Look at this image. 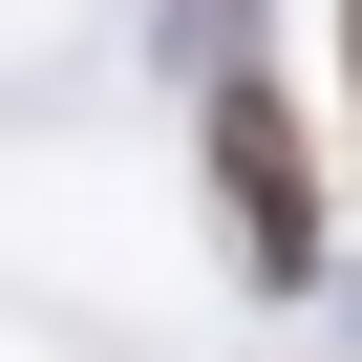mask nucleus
I'll use <instances>...</instances> for the list:
<instances>
[{
	"mask_svg": "<svg viewBox=\"0 0 362 362\" xmlns=\"http://www.w3.org/2000/svg\"><path fill=\"white\" fill-rule=\"evenodd\" d=\"M192 170H214L235 277H256V298H320L341 214H320V128H298V86H277V64H192Z\"/></svg>",
	"mask_w": 362,
	"mask_h": 362,
	"instance_id": "nucleus-1",
	"label": "nucleus"
},
{
	"mask_svg": "<svg viewBox=\"0 0 362 362\" xmlns=\"http://www.w3.org/2000/svg\"><path fill=\"white\" fill-rule=\"evenodd\" d=\"M320 43H341V149H362V0H320Z\"/></svg>",
	"mask_w": 362,
	"mask_h": 362,
	"instance_id": "nucleus-2",
	"label": "nucleus"
}]
</instances>
